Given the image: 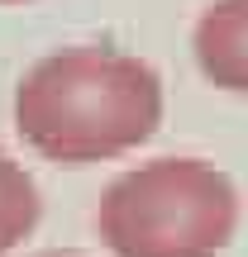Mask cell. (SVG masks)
I'll list each match as a JSON object with an SVG mask.
<instances>
[{
	"label": "cell",
	"instance_id": "4",
	"mask_svg": "<svg viewBox=\"0 0 248 257\" xmlns=\"http://www.w3.org/2000/svg\"><path fill=\"white\" fill-rule=\"evenodd\" d=\"M38 186L15 157L0 148V257L15 252L38 229Z\"/></svg>",
	"mask_w": 248,
	"mask_h": 257
},
{
	"label": "cell",
	"instance_id": "2",
	"mask_svg": "<svg viewBox=\"0 0 248 257\" xmlns=\"http://www.w3.org/2000/svg\"><path fill=\"white\" fill-rule=\"evenodd\" d=\"M239 229V191L205 157H153L105 186L96 233L115 257H215Z\"/></svg>",
	"mask_w": 248,
	"mask_h": 257
},
{
	"label": "cell",
	"instance_id": "5",
	"mask_svg": "<svg viewBox=\"0 0 248 257\" xmlns=\"http://www.w3.org/2000/svg\"><path fill=\"white\" fill-rule=\"evenodd\" d=\"M34 257H81V252H34Z\"/></svg>",
	"mask_w": 248,
	"mask_h": 257
},
{
	"label": "cell",
	"instance_id": "6",
	"mask_svg": "<svg viewBox=\"0 0 248 257\" xmlns=\"http://www.w3.org/2000/svg\"><path fill=\"white\" fill-rule=\"evenodd\" d=\"M0 5H24V0H0Z\"/></svg>",
	"mask_w": 248,
	"mask_h": 257
},
{
	"label": "cell",
	"instance_id": "1",
	"mask_svg": "<svg viewBox=\"0 0 248 257\" xmlns=\"http://www.w3.org/2000/svg\"><path fill=\"white\" fill-rule=\"evenodd\" d=\"M162 124V81L148 62L76 43L48 53L15 86V128L57 167H91L134 153Z\"/></svg>",
	"mask_w": 248,
	"mask_h": 257
},
{
	"label": "cell",
	"instance_id": "3",
	"mask_svg": "<svg viewBox=\"0 0 248 257\" xmlns=\"http://www.w3.org/2000/svg\"><path fill=\"white\" fill-rule=\"evenodd\" d=\"M191 53L210 86L248 95V0H215L196 19Z\"/></svg>",
	"mask_w": 248,
	"mask_h": 257
}]
</instances>
